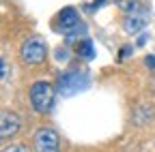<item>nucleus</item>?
<instances>
[{"instance_id": "obj_1", "label": "nucleus", "mask_w": 155, "mask_h": 152, "mask_svg": "<svg viewBox=\"0 0 155 152\" xmlns=\"http://www.w3.org/2000/svg\"><path fill=\"white\" fill-rule=\"evenodd\" d=\"M91 86V77L84 71H65L56 79V90L63 97H73L78 92H84Z\"/></svg>"}, {"instance_id": "obj_2", "label": "nucleus", "mask_w": 155, "mask_h": 152, "mask_svg": "<svg viewBox=\"0 0 155 152\" xmlns=\"http://www.w3.org/2000/svg\"><path fill=\"white\" fill-rule=\"evenodd\" d=\"M28 97H30V105L37 113H45L52 107L54 101V88L48 82H35L28 90Z\"/></svg>"}, {"instance_id": "obj_3", "label": "nucleus", "mask_w": 155, "mask_h": 152, "mask_svg": "<svg viewBox=\"0 0 155 152\" xmlns=\"http://www.w3.org/2000/svg\"><path fill=\"white\" fill-rule=\"evenodd\" d=\"M48 56V45L41 39H26L19 47V58L24 64H41Z\"/></svg>"}, {"instance_id": "obj_4", "label": "nucleus", "mask_w": 155, "mask_h": 152, "mask_svg": "<svg viewBox=\"0 0 155 152\" xmlns=\"http://www.w3.org/2000/svg\"><path fill=\"white\" fill-rule=\"evenodd\" d=\"M35 152H61V137L50 126H41L32 137Z\"/></svg>"}, {"instance_id": "obj_5", "label": "nucleus", "mask_w": 155, "mask_h": 152, "mask_svg": "<svg viewBox=\"0 0 155 152\" xmlns=\"http://www.w3.org/2000/svg\"><path fill=\"white\" fill-rule=\"evenodd\" d=\"M80 24H82V20H80V15H78V11L73 7H65L61 13L56 15V20H54V30L63 32V34H69Z\"/></svg>"}, {"instance_id": "obj_6", "label": "nucleus", "mask_w": 155, "mask_h": 152, "mask_svg": "<svg viewBox=\"0 0 155 152\" xmlns=\"http://www.w3.org/2000/svg\"><path fill=\"white\" fill-rule=\"evenodd\" d=\"M19 126H22L19 116L13 113V111H9V109H5L2 116H0V135H2V139H11L19 131Z\"/></svg>"}, {"instance_id": "obj_7", "label": "nucleus", "mask_w": 155, "mask_h": 152, "mask_svg": "<svg viewBox=\"0 0 155 152\" xmlns=\"http://www.w3.org/2000/svg\"><path fill=\"white\" fill-rule=\"evenodd\" d=\"M144 24H147V15H144V13H142V15H129V17H125L123 28H125V32L134 34V32L142 30V28H144Z\"/></svg>"}, {"instance_id": "obj_8", "label": "nucleus", "mask_w": 155, "mask_h": 152, "mask_svg": "<svg viewBox=\"0 0 155 152\" xmlns=\"http://www.w3.org/2000/svg\"><path fill=\"white\" fill-rule=\"evenodd\" d=\"M75 54L80 56V58H84V60H93L95 58V45H93V41L91 39H80L78 45H75Z\"/></svg>"}, {"instance_id": "obj_9", "label": "nucleus", "mask_w": 155, "mask_h": 152, "mask_svg": "<svg viewBox=\"0 0 155 152\" xmlns=\"http://www.w3.org/2000/svg\"><path fill=\"white\" fill-rule=\"evenodd\" d=\"M119 7H121L123 13L136 15V13H138V9H140V2H138V0H119Z\"/></svg>"}, {"instance_id": "obj_10", "label": "nucleus", "mask_w": 155, "mask_h": 152, "mask_svg": "<svg viewBox=\"0 0 155 152\" xmlns=\"http://www.w3.org/2000/svg\"><path fill=\"white\" fill-rule=\"evenodd\" d=\"M2 152H30V148L26 144H13V146H7Z\"/></svg>"}, {"instance_id": "obj_11", "label": "nucleus", "mask_w": 155, "mask_h": 152, "mask_svg": "<svg viewBox=\"0 0 155 152\" xmlns=\"http://www.w3.org/2000/svg\"><path fill=\"white\" fill-rule=\"evenodd\" d=\"M129 54H131V45H127V47H123V49H121V54H119V58H121V60H125V58H127Z\"/></svg>"}, {"instance_id": "obj_12", "label": "nucleus", "mask_w": 155, "mask_h": 152, "mask_svg": "<svg viewBox=\"0 0 155 152\" xmlns=\"http://www.w3.org/2000/svg\"><path fill=\"white\" fill-rule=\"evenodd\" d=\"M7 77H9V64H7V60L2 58V82H7Z\"/></svg>"}, {"instance_id": "obj_13", "label": "nucleus", "mask_w": 155, "mask_h": 152, "mask_svg": "<svg viewBox=\"0 0 155 152\" xmlns=\"http://www.w3.org/2000/svg\"><path fill=\"white\" fill-rule=\"evenodd\" d=\"M56 60H61V62L67 60V51H65V49H58V51H56Z\"/></svg>"}, {"instance_id": "obj_14", "label": "nucleus", "mask_w": 155, "mask_h": 152, "mask_svg": "<svg viewBox=\"0 0 155 152\" xmlns=\"http://www.w3.org/2000/svg\"><path fill=\"white\" fill-rule=\"evenodd\" d=\"M144 62H147L149 69H155V56H147V60H144Z\"/></svg>"}, {"instance_id": "obj_15", "label": "nucleus", "mask_w": 155, "mask_h": 152, "mask_svg": "<svg viewBox=\"0 0 155 152\" xmlns=\"http://www.w3.org/2000/svg\"><path fill=\"white\" fill-rule=\"evenodd\" d=\"M147 39H149V34H140V36H138V41H136V45H138V47H140V45H144V43H147Z\"/></svg>"}, {"instance_id": "obj_16", "label": "nucleus", "mask_w": 155, "mask_h": 152, "mask_svg": "<svg viewBox=\"0 0 155 152\" xmlns=\"http://www.w3.org/2000/svg\"><path fill=\"white\" fill-rule=\"evenodd\" d=\"M104 2H106V0H95V2L91 5V9H93V11H95V9H99V7H101Z\"/></svg>"}]
</instances>
